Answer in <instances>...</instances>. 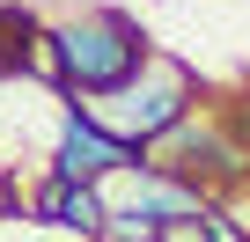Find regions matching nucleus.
Returning <instances> with one entry per match:
<instances>
[{
	"label": "nucleus",
	"instance_id": "nucleus-5",
	"mask_svg": "<svg viewBox=\"0 0 250 242\" xmlns=\"http://www.w3.org/2000/svg\"><path fill=\"white\" fill-rule=\"evenodd\" d=\"M22 66H30V74H37L44 88H59V95H66V66H59V37H52L44 22H37L30 37H22Z\"/></svg>",
	"mask_w": 250,
	"mask_h": 242
},
{
	"label": "nucleus",
	"instance_id": "nucleus-2",
	"mask_svg": "<svg viewBox=\"0 0 250 242\" xmlns=\"http://www.w3.org/2000/svg\"><path fill=\"white\" fill-rule=\"evenodd\" d=\"M59 37V66H66V95H96V88H118L125 74L140 66L147 52V30L125 15V8H81L66 22H52Z\"/></svg>",
	"mask_w": 250,
	"mask_h": 242
},
{
	"label": "nucleus",
	"instance_id": "nucleus-1",
	"mask_svg": "<svg viewBox=\"0 0 250 242\" xmlns=\"http://www.w3.org/2000/svg\"><path fill=\"white\" fill-rule=\"evenodd\" d=\"M199 103V74L184 66V59H169V52H140V66L125 74L118 88H96V95H81V110L96 117V125L110 132V140H125V147H147L155 132H169L177 117Z\"/></svg>",
	"mask_w": 250,
	"mask_h": 242
},
{
	"label": "nucleus",
	"instance_id": "nucleus-6",
	"mask_svg": "<svg viewBox=\"0 0 250 242\" xmlns=\"http://www.w3.org/2000/svg\"><path fill=\"white\" fill-rule=\"evenodd\" d=\"M235 132H243V147H250V103H243V110H235Z\"/></svg>",
	"mask_w": 250,
	"mask_h": 242
},
{
	"label": "nucleus",
	"instance_id": "nucleus-3",
	"mask_svg": "<svg viewBox=\"0 0 250 242\" xmlns=\"http://www.w3.org/2000/svg\"><path fill=\"white\" fill-rule=\"evenodd\" d=\"M133 162H140V147L110 140L88 110H66V117H59V140H52V176H66V184H110L118 169H133Z\"/></svg>",
	"mask_w": 250,
	"mask_h": 242
},
{
	"label": "nucleus",
	"instance_id": "nucleus-4",
	"mask_svg": "<svg viewBox=\"0 0 250 242\" xmlns=\"http://www.w3.org/2000/svg\"><path fill=\"white\" fill-rule=\"evenodd\" d=\"M30 213L52 220V227H66V235H81V242H103L110 198H103V184H66V176H52L44 191H30Z\"/></svg>",
	"mask_w": 250,
	"mask_h": 242
}]
</instances>
